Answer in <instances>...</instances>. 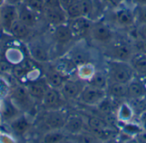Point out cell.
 Wrapping results in <instances>:
<instances>
[{
	"mask_svg": "<svg viewBox=\"0 0 146 143\" xmlns=\"http://www.w3.org/2000/svg\"><path fill=\"white\" fill-rule=\"evenodd\" d=\"M106 72L110 82L127 84L135 78V72L129 62L110 59L107 62Z\"/></svg>",
	"mask_w": 146,
	"mask_h": 143,
	"instance_id": "cell-1",
	"label": "cell"
},
{
	"mask_svg": "<svg viewBox=\"0 0 146 143\" xmlns=\"http://www.w3.org/2000/svg\"><path fill=\"white\" fill-rule=\"evenodd\" d=\"M92 41L100 45H110L116 39L115 28L108 22L94 21L88 36Z\"/></svg>",
	"mask_w": 146,
	"mask_h": 143,
	"instance_id": "cell-2",
	"label": "cell"
},
{
	"mask_svg": "<svg viewBox=\"0 0 146 143\" xmlns=\"http://www.w3.org/2000/svg\"><path fill=\"white\" fill-rule=\"evenodd\" d=\"M135 51L133 43L127 41H114L107 46L106 54L109 59L129 62Z\"/></svg>",
	"mask_w": 146,
	"mask_h": 143,
	"instance_id": "cell-3",
	"label": "cell"
},
{
	"mask_svg": "<svg viewBox=\"0 0 146 143\" xmlns=\"http://www.w3.org/2000/svg\"><path fill=\"white\" fill-rule=\"evenodd\" d=\"M111 23L113 27L120 29L133 28L137 26L134 9L129 8H117L112 14Z\"/></svg>",
	"mask_w": 146,
	"mask_h": 143,
	"instance_id": "cell-4",
	"label": "cell"
},
{
	"mask_svg": "<svg viewBox=\"0 0 146 143\" xmlns=\"http://www.w3.org/2000/svg\"><path fill=\"white\" fill-rule=\"evenodd\" d=\"M108 97L107 91L86 84L79 96V100L89 106H98Z\"/></svg>",
	"mask_w": 146,
	"mask_h": 143,
	"instance_id": "cell-5",
	"label": "cell"
},
{
	"mask_svg": "<svg viewBox=\"0 0 146 143\" xmlns=\"http://www.w3.org/2000/svg\"><path fill=\"white\" fill-rule=\"evenodd\" d=\"M93 20L87 16H80L78 18L68 20V24L74 39H84L89 36Z\"/></svg>",
	"mask_w": 146,
	"mask_h": 143,
	"instance_id": "cell-6",
	"label": "cell"
},
{
	"mask_svg": "<svg viewBox=\"0 0 146 143\" xmlns=\"http://www.w3.org/2000/svg\"><path fill=\"white\" fill-rule=\"evenodd\" d=\"M83 82H85L80 79H77V80L70 79V78L66 79L59 89L63 100H74L79 99V96L86 85Z\"/></svg>",
	"mask_w": 146,
	"mask_h": 143,
	"instance_id": "cell-7",
	"label": "cell"
},
{
	"mask_svg": "<svg viewBox=\"0 0 146 143\" xmlns=\"http://www.w3.org/2000/svg\"><path fill=\"white\" fill-rule=\"evenodd\" d=\"M18 19V10L16 4L6 3L0 7V27L9 32L12 24Z\"/></svg>",
	"mask_w": 146,
	"mask_h": 143,
	"instance_id": "cell-8",
	"label": "cell"
},
{
	"mask_svg": "<svg viewBox=\"0 0 146 143\" xmlns=\"http://www.w3.org/2000/svg\"><path fill=\"white\" fill-rule=\"evenodd\" d=\"M31 57L38 63H47L50 61V53L45 45L38 39H34L27 45Z\"/></svg>",
	"mask_w": 146,
	"mask_h": 143,
	"instance_id": "cell-9",
	"label": "cell"
},
{
	"mask_svg": "<svg viewBox=\"0 0 146 143\" xmlns=\"http://www.w3.org/2000/svg\"><path fill=\"white\" fill-rule=\"evenodd\" d=\"M67 118L68 117L66 116V114L62 111L52 109L44 115V123L50 129V130H63Z\"/></svg>",
	"mask_w": 146,
	"mask_h": 143,
	"instance_id": "cell-10",
	"label": "cell"
},
{
	"mask_svg": "<svg viewBox=\"0 0 146 143\" xmlns=\"http://www.w3.org/2000/svg\"><path fill=\"white\" fill-rule=\"evenodd\" d=\"M18 10V19L30 28L35 27L39 22L40 15L28 8L22 1L16 4Z\"/></svg>",
	"mask_w": 146,
	"mask_h": 143,
	"instance_id": "cell-11",
	"label": "cell"
},
{
	"mask_svg": "<svg viewBox=\"0 0 146 143\" xmlns=\"http://www.w3.org/2000/svg\"><path fill=\"white\" fill-rule=\"evenodd\" d=\"M45 21L52 25L53 27L68 23V17L66 11L61 7H53V8H45L43 14Z\"/></svg>",
	"mask_w": 146,
	"mask_h": 143,
	"instance_id": "cell-12",
	"label": "cell"
},
{
	"mask_svg": "<svg viewBox=\"0 0 146 143\" xmlns=\"http://www.w3.org/2000/svg\"><path fill=\"white\" fill-rule=\"evenodd\" d=\"M68 57L73 61V63L78 67L79 65H81L86 63L92 62L93 60V55L92 52L89 50V48L86 45H77L74 47ZM93 63V62H92Z\"/></svg>",
	"mask_w": 146,
	"mask_h": 143,
	"instance_id": "cell-13",
	"label": "cell"
},
{
	"mask_svg": "<svg viewBox=\"0 0 146 143\" xmlns=\"http://www.w3.org/2000/svg\"><path fill=\"white\" fill-rule=\"evenodd\" d=\"M86 125V120L81 116L71 115L67 118L65 125L63 127V130L67 134L79 136L83 132Z\"/></svg>",
	"mask_w": 146,
	"mask_h": 143,
	"instance_id": "cell-14",
	"label": "cell"
},
{
	"mask_svg": "<svg viewBox=\"0 0 146 143\" xmlns=\"http://www.w3.org/2000/svg\"><path fill=\"white\" fill-rule=\"evenodd\" d=\"M10 100L17 106L21 110L22 108H27L30 106L32 97L29 95L26 87L17 86L12 91V97Z\"/></svg>",
	"mask_w": 146,
	"mask_h": 143,
	"instance_id": "cell-15",
	"label": "cell"
},
{
	"mask_svg": "<svg viewBox=\"0 0 146 143\" xmlns=\"http://www.w3.org/2000/svg\"><path fill=\"white\" fill-rule=\"evenodd\" d=\"M62 99L63 98L59 89L53 88L48 86L45 91V94L44 95V98L42 100V103L44 106L47 109H50V110L56 109L59 106Z\"/></svg>",
	"mask_w": 146,
	"mask_h": 143,
	"instance_id": "cell-16",
	"label": "cell"
},
{
	"mask_svg": "<svg viewBox=\"0 0 146 143\" xmlns=\"http://www.w3.org/2000/svg\"><path fill=\"white\" fill-rule=\"evenodd\" d=\"M53 38L56 40V42H57L60 45L68 44L73 39H74V35L68 23L55 26L53 30Z\"/></svg>",
	"mask_w": 146,
	"mask_h": 143,
	"instance_id": "cell-17",
	"label": "cell"
},
{
	"mask_svg": "<svg viewBox=\"0 0 146 143\" xmlns=\"http://www.w3.org/2000/svg\"><path fill=\"white\" fill-rule=\"evenodd\" d=\"M20 111L21 110L10 99H4L1 101L0 115L4 120L9 122L12 121L13 119L21 115Z\"/></svg>",
	"mask_w": 146,
	"mask_h": 143,
	"instance_id": "cell-18",
	"label": "cell"
},
{
	"mask_svg": "<svg viewBox=\"0 0 146 143\" xmlns=\"http://www.w3.org/2000/svg\"><path fill=\"white\" fill-rule=\"evenodd\" d=\"M86 126L92 130L94 134L97 135L98 138L103 137V136L109 134V128L102 118L98 117H89L87 121H86Z\"/></svg>",
	"mask_w": 146,
	"mask_h": 143,
	"instance_id": "cell-19",
	"label": "cell"
},
{
	"mask_svg": "<svg viewBox=\"0 0 146 143\" xmlns=\"http://www.w3.org/2000/svg\"><path fill=\"white\" fill-rule=\"evenodd\" d=\"M146 95V88L139 79L134 78L127 83V98L130 100H140Z\"/></svg>",
	"mask_w": 146,
	"mask_h": 143,
	"instance_id": "cell-20",
	"label": "cell"
},
{
	"mask_svg": "<svg viewBox=\"0 0 146 143\" xmlns=\"http://www.w3.org/2000/svg\"><path fill=\"white\" fill-rule=\"evenodd\" d=\"M106 91L108 97L113 99L123 100L127 98V84L110 82Z\"/></svg>",
	"mask_w": 146,
	"mask_h": 143,
	"instance_id": "cell-21",
	"label": "cell"
},
{
	"mask_svg": "<svg viewBox=\"0 0 146 143\" xmlns=\"http://www.w3.org/2000/svg\"><path fill=\"white\" fill-rule=\"evenodd\" d=\"M129 63L133 67L135 74L139 76L146 75V54L141 52H134Z\"/></svg>",
	"mask_w": 146,
	"mask_h": 143,
	"instance_id": "cell-22",
	"label": "cell"
},
{
	"mask_svg": "<svg viewBox=\"0 0 146 143\" xmlns=\"http://www.w3.org/2000/svg\"><path fill=\"white\" fill-rule=\"evenodd\" d=\"M9 126H10L11 130L15 135L21 136L25 135L27 132V130H29L30 123L25 116L20 115L17 118H15V119H13L12 121H10Z\"/></svg>",
	"mask_w": 146,
	"mask_h": 143,
	"instance_id": "cell-23",
	"label": "cell"
},
{
	"mask_svg": "<svg viewBox=\"0 0 146 143\" xmlns=\"http://www.w3.org/2000/svg\"><path fill=\"white\" fill-rule=\"evenodd\" d=\"M134 117V111L132 106L127 102L121 103L116 111V118L121 124H127L133 121Z\"/></svg>",
	"mask_w": 146,
	"mask_h": 143,
	"instance_id": "cell-24",
	"label": "cell"
},
{
	"mask_svg": "<svg viewBox=\"0 0 146 143\" xmlns=\"http://www.w3.org/2000/svg\"><path fill=\"white\" fill-rule=\"evenodd\" d=\"M97 71L96 65L94 63L90 62V63H86L81 65H79L77 67L76 70V76L77 78L85 82L86 83L92 79V77L94 76V74Z\"/></svg>",
	"mask_w": 146,
	"mask_h": 143,
	"instance_id": "cell-25",
	"label": "cell"
},
{
	"mask_svg": "<svg viewBox=\"0 0 146 143\" xmlns=\"http://www.w3.org/2000/svg\"><path fill=\"white\" fill-rule=\"evenodd\" d=\"M54 69L57 70L59 73H61L62 76H64L65 77L68 78V76H70L71 75L76 74L77 66L73 63L72 60H70L67 57L66 58L58 61L56 63Z\"/></svg>",
	"mask_w": 146,
	"mask_h": 143,
	"instance_id": "cell-26",
	"label": "cell"
},
{
	"mask_svg": "<svg viewBox=\"0 0 146 143\" xmlns=\"http://www.w3.org/2000/svg\"><path fill=\"white\" fill-rule=\"evenodd\" d=\"M66 79L68 78L62 76L54 68L48 70L45 74V82L47 83V86L53 88L60 89Z\"/></svg>",
	"mask_w": 146,
	"mask_h": 143,
	"instance_id": "cell-27",
	"label": "cell"
},
{
	"mask_svg": "<svg viewBox=\"0 0 146 143\" xmlns=\"http://www.w3.org/2000/svg\"><path fill=\"white\" fill-rule=\"evenodd\" d=\"M86 83L92 87H95V88H98L100 89H104V90H107V88L110 83V79H109L106 70L102 71V70L97 69L94 76Z\"/></svg>",
	"mask_w": 146,
	"mask_h": 143,
	"instance_id": "cell-28",
	"label": "cell"
},
{
	"mask_svg": "<svg viewBox=\"0 0 146 143\" xmlns=\"http://www.w3.org/2000/svg\"><path fill=\"white\" fill-rule=\"evenodd\" d=\"M31 29L29 27H27L26 24H24L22 21H21L19 19H17L11 26L10 29H9V33L18 39H25L27 38L30 32H31Z\"/></svg>",
	"mask_w": 146,
	"mask_h": 143,
	"instance_id": "cell-29",
	"label": "cell"
},
{
	"mask_svg": "<svg viewBox=\"0 0 146 143\" xmlns=\"http://www.w3.org/2000/svg\"><path fill=\"white\" fill-rule=\"evenodd\" d=\"M26 88L28 91L29 95L32 97L33 100H37L42 101L48 86L45 87L44 84H42L40 82H33L31 83H28Z\"/></svg>",
	"mask_w": 146,
	"mask_h": 143,
	"instance_id": "cell-30",
	"label": "cell"
},
{
	"mask_svg": "<svg viewBox=\"0 0 146 143\" xmlns=\"http://www.w3.org/2000/svg\"><path fill=\"white\" fill-rule=\"evenodd\" d=\"M63 130H50L42 138V142L44 143H59L62 142L67 139L66 132L62 131Z\"/></svg>",
	"mask_w": 146,
	"mask_h": 143,
	"instance_id": "cell-31",
	"label": "cell"
},
{
	"mask_svg": "<svg viewBox=\"0 0 146 143\" xmlns=\"http://www.w3.org/2000/svg\"><path fill=\"white\" fill-rule=\"evenodd\" d=\"M66 13H67L68 17V20L78 18V17H80V16H84L80 0H77L73 4H71L66 9Z\"/></svg>",
	"mask_w": 146,
	"mask_h": 143,
	"instance_id": "cell-32",
	"label": "cell"
},
{
	"mask_svg": "<svg viewBox=\"0 0 146 143\" xmlns=\"http://www.w3.org/2000/svg\"><path fill=\"white\" fill-rule=\"evenodd\" d=\"M22 2L32 10L42 15L45 9L44 0H22Z\"/></svg>",
	"mask_w": 146,
	"mask_h": 143,
	"instance_id": "cell-33",
	"label": "cell"
},
{
	"mask_svg": "<svg viewBox=\"0 0 146 143\" xmlns=\"http://www.w3.org/2000/svg\"><path fill=\"white\" fill-rule=\"evenodd\" d=\"M134 14L137 25L146 23V5L136 6L134 9Z\"/></svg>",
	"mask_w": 146,
	"mask_h": 143,
	"instance_id": "cell-34",
	"label": "cell"
},
{
	"mask_svg": "<svg viewBox=\"0 0 146 143\" xmlns=\"http://www.w3.org/2000/svg\"><path fill=\"white\" fill-rule=\"evenodd\" d=\"M124 124V127H123L124 131L127 134L131 135V136H135V135L138 136L143 130L139 124H133L132 122L127 123V124Z\"/></svg>",
	"mask_w": 146,
	"mask_h": 143,
	"instance_id": "cell-35",
	"label": "cell"
},
{
	"mask_svg": "<svg viewBox=\"0 0 146 143\" xmlns=\"http://www.w3.org/2000/svg\"><path fill=\"white\" fill-rule=\"evenodd\" d=\"M136 39L146 40V23L137 25L135 28Z\"/></svg>",
	"mask_w": 146,
	"mask_h": 143,
	"instance_id": "cell-36",
	"label": "cell"
},
{
	"mask_svg": "<svg viewBox=\"0 0 146 143\" xmlns=\"http://www.w3.org/2000/svg\"><path fill=\"white\" fill-rule=\"evenodd\" d=\"M133 45L135 52H141L146 54V40L135 39L133 42Z\"/></svg>",
	"mask_w": 146,
	"mask_h": 143,
	"instance_id": "cell-37",
	"label": "cell"
},
{
	"mask_svg": "<svg viewBox=\"0 0 146 143\" xmlns=\"http://www.w3.org/2000/svg\"><path fill=\"white\" fill-rule=\"evenodd\" d=\"M13 72L17 77H23L24 76H26L27 74L28 67H27L26 65H23V64H17L13 69Z\"/></svg>",
	"mask_w": 146,
	"mask_h": 143,
	"instance_id": "cell-38",
	"label": "cell"
},
{
	"mask_svg": "<svg viewBox=\"0 0 146 143\" xmlns=\"http://www.w3.org/2000/svg\"><path fill=\"white\" fill-rule=\"evenodd\" d=\"M139 124L140 125L143 130L146 131V111L143 112L140 114L139 118Z\"/></svg>",
	"mask_w": 146,
	"mask_h": 143,
	"instance_id": "cell-39",
	"label": "cell"
},
{
	"mask_svg": "<svg viewBox=\"0 0 146 143\" xmlns=\"http://www.w3.org/2000/svg\"><path fill=\"white\" fill-rule=\"evenodd\" d=\"M45 8H53V7H59L60 2L59 0H44Z\"/></svg>",
	"mask_w": 146,
	"mask_h": 143,
	"instance_id": "cell-40",
	"label": "cell"
},
{
	"mask_svg": "<svg viewBox=\"0 0 146 143\" xmlns=\"http://www.w3.org/2000/svg\"><path fill=\"white\" fill-rule=\"evenodd\" d=\"M75 1H77V0H59L61 7H62L65 11H66V9H67L71 4H73Z\"/></svg>",
	"mask_w": 146,
	"mask_h": 143,
	"instance_id": "cell-41",
	"label": "cell"
},
{
	"mask_svg": "<svg viewBox=\"0 0 146 143\" xmlns=\"http://www.w3.org/2000/svg\"><path fill=\"white\" fill-rule=\"evenodd\" d=\"M133 2L136 6L146 5V0H133Z\"/></svg>",
	"mask_w": 146,
	"mask_h": 143,
	"instance_id": "cell-42",
	"label": "cell"
},
{
	"mask_svg": "<svg viewBox=\"0 0 146 143\" xmlns=\"http://www.w3.org/2000/svg\"><path fill=\"white\" fill-rule=\"evenodd\" d=\"M22 0H6V3H13V4H18L19 3H21Z\"/></svg>",
	"mask_w": 146,
	"mask_h": 143,
	"instance_id": "cell-43",
	"label": "cell"
},
{
	"mask_svg": "<svg viewBox=\"0 0 146 143\" xmlns=\"http://www.w3.org/2000/svg\"><path fill=\"white\" fill-rule=\"evenodd\" d=\"M5 3H6V0H0V7H2Z\"/></svg>",
	"mask_w": 146,
	"mask_h": 143,
	"instance_id": "cell-44",
	"label": "cell"
},
{
	"mask_svg": "<svg viewBox=\"0 0 146 143\" xmlns=\"http://www.w3.org/2000/svg\"><path fill=\"white\" fill-rule=\"evenodd\" d=\"M112 1H114V2H116V1H121V0H112Z\"/></svg>",
	"mask_w": 146,
	"mask_h": 143,
	"instance_id": "cell-45",
	"label": "cell"
},
{
	"mask_svg": "<svg viewBox=\"0 0 146 143\" xmlns=\"http://www.w3.org/2000/svg\"><path fill=\"white\" fill-rule=\"evenodd\" d=\"M0 109H1V101H0Z\"/></svg>",
	"mask_w": 146,
	"mask_h": 143,
	"instance_id": "cell-46",
	"label": "cell"
}]
</instances>
